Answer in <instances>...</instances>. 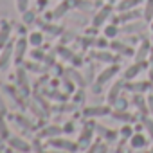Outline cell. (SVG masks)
<instances>
[{
  "instance_id": "obj_54",
  "label": "cell",
  "mask_w": 153,
  "mask_h": 153,
  "mask_svg": "<svg viewBox=\"0 0 153 153\" xmlns=\"http://www.w3.org/2000/svg\"><path fill=\"white\" fill-rule=\"evenodd\" d=\"M139 153H149V151H144V149H139Z\"/></svg>"
},
{
  "instance_id": "obj_52",
  "label": "cell",
  "mask_w": 153,
  "mask_h": 153,
  "mask_svg": "<svg viewBox=\"0 0 153 153\" xmlns=\"http://www.w3.org/2000/svg\"><path fill=\"white\" fill-rule=\"evenodd\" d=\"M115 153H126V151H124V148H123V146H121V148H119V149H117V151H115Z\"/></svg>"
},
{
  "instance_id": "obj_20",
  "label": "cell",
  "mask_w": 153,
  "mask_h": 153,
  "mask_svg": "<svg viewBox=\"0 0 153 153\" xmlns=\"http://www.w3.org/2000/svg\"><path fill=\"white\" fill-rule=\"evenodd\" d=\"M110 47H112V51H115V52H119L123 56H135L133 49L128 47V45H124V43H121V42H112Z\"/></svg>"
},
{
  "instance_id": "obj_26",
  "label": "cell",
  "mask_w": 153,
  "mask_h": 153,
  "mask_svg": "<svg viewBox=\"0 0 153 153\" xmlns=\"http://www.w3.org/2000/svg\"><path fill=\"white\" fill-rule=\"evenodd\" d=\"M112 106H114L112 110H128V106H130V101H128V97H126V96H123V94H121V96L117 97V101H115Z\"/></svg>"
},
{
  "instance_id": "obj_46",
  "label": "cell",
  "mask_w": 153,
  "mask_h": 153,
  "mask_svg": "<svg viewBox=\"0 0 153 153\" xmlns=\"http://www.w3.org/2000/svg\"><path fill=\"white\" fill-rule=\"evenodd\" d=\"M74 131V123H67L63 126V133H72Z\"/></svg>"
},
{
  "instance_id": "obj_19",
  "label": "cell",
  "mask_w": 153,
  "mask_h": 153,
  "mask_svg": "<svg viewBox=\"0 0 153 153\" xmlns=\"http://www.w3.org/2000/svg\"><path fill=\"white\" fill-rule=\"evenodd\" d=\"M110 115H112L114 119L121 121V123H133V121H135V115H131L128 110H112Z\"/></svg>"
},
{
  "instance_id": "obj_21",
  "label": "cell",
  "mask_w": 153,
  "mask_h": 153,
  "mask_svg": "<svg viewBox=\"0 0 153 153\" xmlns=\"http://www.w3.org/2000/svg\"><path fill=\"white\" fill-rule=\"evenodd\" d=\"M63 133V128L61 126H56V124H51L47 128H43L40 131V137H47V139H52V137H58Z\"/></svg>"
},
{
  "instance_id": "obj_9",
  "label": "cell",
  "mask_w": 153,
  "mask_h": 153,
  "mask_svg": "<svg viewBox=\"0 0 153 153\" xmlns=\"http://www.w3.org/2000/svg\"><path fill=\"white\" fill-rule=\"evenodd\" d=\"M131 105L139 110V114H140L142 117H146V115L149 114L148 101H146V97H144L142 94H133V96H131Z\"/></svg>"
},
{
  "instance_id": "obj_28",
  "label": "cell",
  "mask_w": 153,
  "mask_h": 153,
  "mask_svg": "<svg viewBox=\"0 0 153 153\" xmlns=\"http://www.w3.org/2000/svg\"><path fill=\"white\" fill-rule=\"evenodd\" d=\"M29 43H31L33 47H40V45L43 43V33H40V31L31 33V34H29Z\"/></svg>"
},
{
  "instance_id": "obj_37",
  "label": "cell",
  "mask_w": 153,
  "mask_h": 153,
  "mask_svg": "<svg viewBox=\"0 0 153 153\" xmlns=\"http://www.w3.org/2000/svg\"><path fill=\"white\" fill-rule=\"evenodd\" d=\"M45 56H47V54H45L40 47H34V49L31 51V58H33L34 61H43V59H45Z\"/></svg>"
},
{
  "instance_id": "obj_49",
  "label": "cell",
  "mask_w": 153,
  "mask_h": 153,
  "mask_svg": "<svg viewBox=\"0 0 153 153\" xmlns=\"http://www.w3.org/2000/svg\"><path fill=\"white\" fill-rule=\"evenodd\" d=\"M149 68H153V42H151V49H149Z\"/></svg>"
},
{
  "instance_id": "obj_18",
  "label": "cell",
  "mask_w": 153,
  "mask_h": 153,
  "mask_svg": "<svg viewBox=\"0 0 153 153\" xmlns=\"http://www.w3.org/2000/svg\"><path fill=\"white\" fill-rule=\"evenodd\" d=\"M16 79H18L20 90H22L25 96H29V83H27V76H25V68H24V67H18V68H16Z\"/></svg>"
},
{
  "instance_id": "obj_8",
  "label": "cell",
  "mask_w": 153,
  "mask_h": 153,
  "mask_svg": "<svg viewBox=\"0 0 153 153\" xmlns=\"http://www.w3.org/2000/svg\"><path fill=\"white\" fill-rule=\"evenodd\" d=\"M112 114V108L110 106H88L83 110V115L92 119V117H105V115H110Z\"/></svg>"
},
{
  "instance_id": "obj_39",
  "label": "cell",
  "mask_w": 153,
  "mask_h": 153,
  "mask_svg": "<svg viewBox=\"0 0 153 153\" xmlns=\"http://www.w3.org/2000/svg\"><path fill=\"white\" fill-rule=\"evenodd\" d=\"M27 7H29V0H16V9L20 13L27 11Z\"/></svg>"
},
{
  "instance_id": "obj_13",
  "label": "cell",
  "mask_w": 153,
  "mask_h": 153,
  "mask_svg": "<svg viewBox=\"0 0 153 153\" xmlns=\"http://www.w3.org/2000/svg\"><path fill=\"white\" fill-rule=\"evenodd\" d=\"M149 49H151V43L148 40H142L140 45H139V49H137V52H135V56H133V59L137 63L146 61V58H149Z\"/></svg>"
},
{
  "instance_id": "obj_17",
  "label": "cell",
  "mask_w": 153,
  "mask_h": 153,
  "mask_svg": "<svg viewBox=\"0 0 153 153\" xmlns=\"http://www.w3.org/2000/svg\"><path fill=\"white\" fill-rule=\"evenodd\" d=\"M9 38H11V24L2 20L0 22V49L9 42Z\"/></svg>"
},
{
  "instance_id": "obj_6",
  "label": "cell",
  "mask_w": 153,
  "mask_h": 153,
  "mask_svg": "<svg viewBox=\"0 0 153 153\" xmlns=\"http://www.w3.org/2000/svg\"><path fill=\"white\" fill-rule=\"evenodd\" d=\"M15 56V42L9 40L4 47H2V52H0V68H6L11 61V58Z\"/></svg>"
},
{
  "instance_id": "obj_14",
  "label": "cell",
  "mask_w": 153,
  "mask_h": 153,
  "mask_svg": "<svg viewBox=\"0 0 153 153\" xmlns=\"http://www.w3.org/2000/svg\"><path fill=\"white\" fill-rule=\"evenodd\" d=\"M90 56H92L96 61H103V63H115V61H117V58H115L112 52H108V51H103V49L92 51V52H90Z\"/></svg>"
},
{
  "instance_id": "obj_55",
  "label": "cell",
  "mask_w": 153,
  "mask_h": 153,
  "mask_svg": "<svg viewBox=\"0 0 153 153\" xmlns=\"http://www.w3.org/2000/svg\"><path fill=\"white\" fill-rule=\"evenodd\" d=\"M149 153H153V148H151V149H149Z\"/></svg>"
},
{
  "instance_id": "obj_10",
  "label": "cell",
  "mask_w": 153,
  "mask_h": 153,
  "mask_svg": "<svg viewBox=\"0 0 153 153\" xmlns=\"http://www.w3.org/2000/svg\"><path fill=\"white\" fill-rule=\"evenodd\" d=\"M128 144H130L131 149H144V148L148 146V137H146L144 133H140V131H135V133L130 137Z\"/></svg>"
},
{
  "instance_id": "obj_4",
  "label": "cell",
  "mask_w": 153,
  "mask_h": 153,
  "mask_svg": "<svg viewBox=\"0 0 153 153\" xmlns=\"http://www.w3.org/2000/svg\"><path fill=\"white\" fill-rule=\"evenodd\" d=\"M151 87H153V83L149 79H146V81H133L131 79V83L124 81V88L131 94H144L146 90H151Z\"/></svg>"
},
{
  "instance_id": "obj_7",
  "label": "cell",
  "mask_w": 153,
  "mask_h": 153,
  "mask_svg": "<svg viewBox=\"0 0 153 153\" xmlns=\"http://www.w3.org/2000/svg\"><path fill=\"white\" fill-rule=\"evenodd\" d=\"M110 15H112V6H110V4L103 6V7L96 13L94 20H92V25H94V27H101V25H103V24L110 18Z\"/></svg>"
},
{
  "instance_id": "obj_25",
  "label": "cell",
  "mask_w": 153,
  "mask_h": 153,
  "mask_svg": "<svg viewBox=\"0 0 153 153\" xmlns=\"http://www.w3.org/2000/svg\"><path fill=\"white\" fill-rule=\"evenodd\" d=\"M117 34H119V27H117V24H108V25H105V29H103V36H106V38L110 40V38H117Z\"/></svg>"
},
{
  "instance_id": "obj_11",
  "label": "cell",
  "mask_w": 153,
  "mask_h": 153,
  "mask_svg": "<svg viewBox=\"0 0 153 153\" xmlns=\"http://www.w3.org/2000/svg\"><path fill=\"white\" fill-rule=\"evenodd\" d=\"M144 68H146V61H142V63H137V61H135L133 65H130V67L124 70V81H131V79H135Z\"/></svg>"
},
{
  "instance_id": "obj_51",
  "label": "cell",
  "mask_w": 153,
  "mask_h": 153,
  "mask_svg": "<svg viewBox=\"0 0 153 153\" xmlns=\"http://www.w3.org/2000/svg\"><path fill=\"white\" fill-rule=\"evenodd\" d=\"M40 153H68V151H61V149H58V151H40Z\"/></svg>"
},
{
  "instance_id": "obj_3",
  "label": "cell",
  "mask_w": 153,
  "mask_h": 153,
  "mask_svg": "<svg viewBox=\"0 0 153 153\" xmlns=\"http://www.w3.org/2000/svg\"><path fill=\"white\" fill-rule=\"evenodd\" d=\"M94 131H96V123L90 121L83 126L81 133H79V139H78V144L79 148H88L92 144V137H94Z\"/></svg>"
},
{
  "instance_id": "obj_31",
  "label": "cell",
  "mask_w": 153,
  "mask_h": 153,
  "mask_svg": "<svg viewBox=\"0 0 153 153\" xmlns=\"http://www.w3.org/2000/svg\"><path fill=\"white\" fill-rule=\"evenodd\" d=\"M61 85H63V88L67 90V94H72L74 90H76V83L72 81V78L68 74H65L63 76V79H61Z\"/></svg>"
},
{
  "instance_id": "obj_27",
  "label": "cell",
  "mask_w": 153,
  "mask_h": 153,
  "mask_svg": "<svg viewBox=\"0 0 153 153\" xmlns=\"http://www.w3.org/2000/svg\"><path fill=\"white\" fill-rule=\"evenodd\" d=\"M0 139H4V140L9 139V128H7V124H6L4 112H0Z\"/></svg>"
},
{
  "instance_id": "obj_12",
  "label": "cell",
  "mask_w": 153,
  "mask_h": 153,
  "mask_svg": "<svg viewBox=\"0 0 153 153\" xmlns=\"http://www.w3.org/2000/svg\"><path fill=\"white\" fill-rule=\"evenodd\" d=\"M7 144H9L13 149L20 151V153H31V144L25 142V140L20 139V137H9V139H7Z\"/></svg>"
},
{
  "instance_id": "obj_5",
  "label": "cell",
  "mask_w": 153,
  "mask_h": 153,
  "mask_svg": "<svg viewBox=\"0 0 153 153\" xmlns=\"http://www.w3.org/2000/svg\"><path fill=\"white\" fill-rule=\"evenodd\" d=\"M27 43H29V38H24V36H20L15 42V56H13V59H15L16 65L22 63V59H24V56L27 52Z\"/></svg>"
},
{
  "instance_id": "obj_45",
  "label": "cell",
  "mask_w": 153,
  "mask_h": 153,
  "mask_svg": "<svg viewBox=\"0 0 153 153\" xmlns=\"http://www.w3.org/2000/svg\"><path fill=\"white\" fill-rule=\"evenodd\" d=\"M70 63H72L74 67H81V63H83V59H81V58H79L78 54H76V56L72 58V61H70Z\"/></svg>"
},
{
  "instance_id": "obj_50",
  "label": "cell",
  "mask_w": 153,
  "mask_h": 153,
  "mask_svg": "<svg viewBox=\"0 0 153 153\" xmlns=\"http://www.w3.org/2000/svg\"><path fill=\"white\" fill-rule=\"evenodd\" d=\"M36 6H38V9H43V7L47 6V0H38V2H36Z\"/></svg>"
},
{
  "instance_id": "obj_23",
  "label": "cell",
  "mask_w": 153,
  "mask_h": 153,
  "mask_svg": "<svg viewBox=\"0 0 153 153\" xmlns=\"http://www.w3.org/2000/svg\"><path fill=\"white\" fill-rule=\"evenodd\" d=\"M144 0H121L117 4V11H128V9H135L139 4H142Z\"/></svg>"
},
{
  "instance_id": "obj_38",
  "label": "cell",
  "mask_w": 153,
  "mask_h": 153,
  "mask_svg": "<svg viewBox=\"0 0 153 153\" xmlns=\"http://www.w3.org/2000/svg\"><path fill=\"white\" fill-rule=\"evenodd\" d=\"M94 47H97V49H106V47H110L108 38H106V36H103V38H94Z\"/></svg>"
},
{
  "instance_id": "obj_44",
  "label": "cell",
  "mask_w": 153,
  "mask_h": 153,
  "mask_svg": "<svg viewBox=\"0 0 153 153\" xmlns=\"http://www.w3.org/2000/svg\"><path fill=\"white\" fill-rule=\"evenodd\" d=\"M43 63H45V65H47V68H49L51 65H54V56H52V54H47V56H45V59H43Z\"/></svg>"
},
{
  "instance_id": "obj_34",
  "label": "cell",
  "mask_w": 153,
  "mask_h": 153,
  "mask_svg": "<svg viewBox=\"0 0 153 153\" xmlns=\"http://www.w3.org/2000/svg\"><path fill=\"white\" fill-rule=\"evenodd\" d=\"M22 22H24V25L34 24V22H36V13H34V11H31V9L24 11V13H22Z\"/></svg>"
},
{
  "instance_id": "obj_15",
  "label": "cell",
  "mask_w": 153,
  "mask_h": 153,
  "mask_svg": "<svg viewBox=\"0 0 153 153\" xmlns=\"http://www.w3.org/2000/svg\"><path fill=\"white\" fill-rule=\"evenodd\" d=\"M123 88H124V81H115V83L112 85V88L108 90V96H106V101H108L110 106H112V105L117 101V97L123 94Z\"/></svg>"
},
{
  "instance_id": "obj_29",
  "label": "cell",
  "mask_w": 153,
  "mask_h": 153,
  "mask_svg": "<svg viewBox=\"0 0 153 153\" xmlns=\"http://www.w3.org/2000/svg\"><path fill=\"white\" fill-rule=\"evenodd\" d=\"M56 52H58L63 59H67V61H72V58L76 56V54H74L70 49H67L65 45H58V47H56Z\"/></svg>"
},
{
  "instance_id": "obj_40",
  "label": "cell",
  "mask_w": 153,
  "mask_h": 153,
  "mask_svg": "<svg viewBox=\"0 0 153 153\" xmlns=\"http://www.w3.org/2000/svg\"><path fill=\"white\" fill-rule=\"evenodd\" d=\"M140 29H142V25H124L123 27V33H137Z\"/></svg>"
},
{
  "instance_id": "obj_1",
  "label": "cell",
  "mask_w": 153,
  "mask_h": 153,
  "mask_svg": "<svg viewBox=\"0 0 153 153\" xmlns=\"http://www.w3.org/2000/svg\"><path fill=\"white\" fill-rule=\"evenodd\" d=\"M119 70H121V67H119L117 63H110V67L103 68L101 74L97 76V79H96V87H94V90H99L103 85H106L110 79H114L115 76L119 74Z\"/></svg>"
},
{
  "instance_id": "obj_30",
  "label": "cell",
  "mask_w": 153,
  "mask_h": 153,
  "mask_svg": "<svg viewBox=\"0 0 153 153\" xmlns=\"http://www.w3.org/2000/svg\"><path fill=\"white\" fill-rule=\"evenodd\" d=\"M131 135H133V128H131V124H130V123H124L123 128L119 130V137H121L123 140H130Z\"/></svg>"
},
{
  "instance_id": "obj_41",
  "label": "cell",
  "mask_w": 153,
  "mask_h": 153,
  "mask_svg": "<svg viewBox=\"0 0 153 153\" xmlns=\"http://www.w3.org/2000/svg\"><path fill=\"white\" fill-rule=\"evenodd\" d=\"M83 101H85V92H83V88H81V90L76 92V96H74V103H83Z\"/></svg>"
},
{
  "instance_id": "obj_42",
  "label": "cell",
  "mask_w": 153,
  "mask_h": 153,
  "mask_svg": "<svg viewBox=\"0 0 153 153\" xmlns=\"http://www.w3.org/2000/svg\"><path fill=\"white\" fill-rule=\"evenodd\" d=\"M24 67H27L29 70H34V72H42V70H45V68H40V65H36V63H24Z\"/></svg>"
},
{
  "instance_id": "obj_47",
  "label": "cell",
  "mask_w": 153,
  "mask_h": 153,
  "mask_svg": "<svg viewBox=\"0 0 153 153\" xmlns=\"http://www.w3.org/2000/svg\"><path fill=\"white\" fill-rule=\"evenodd\" d=\"M146 101H148V108H149V112L153 114V92H151V94L146 97Z\"/></svg>"
},
{
  "instance_id": "obj_48",
  "label": "cell",
  "mask_w": 153,
  "mask_h": 153,
  "mask_svg": "<svg viewBox=\"0 0 153 153\" xmlns=\"http://www.w3.org/2000/svg\"><path fill=\"white\" fill-rule=\"evenodd\" d=\"M97 153H108V148H106V144H99V148H97Z\"/></svg>"
},
{
  "instance_id": "obj_35",
  "label": "cell",
  "mask_w": 153,
  "mask_h": 153,
  "mask_svg": "<svg viewBox=\"0 0 153 153\" xmlns=\"http://www.w3.org/2000/svg\"><path fill=\"white\" fill-rule=\"evenodd\" d=\"M142 124H144V130L148 133V137L153 140V117H142Z\"/></svg>"
},
{
  "instance_id": "obj_32",
  "label": "cell",
  "mask_w": 153,
  "mask_h": 153,
  "mask_svg": "<svg viewBox=\"0 0 153 153\" xmlns=\"http://www.w3.org/2000/svg\"><path fill=\"white\" fill-rule=\"evenodd\" d=\"M36 24H40L45 33H51V34H54V36L61 34V27H58V25H51V24H47V22H36Z\"/></svg>"
},
{
  "instance_id": "obj_33",
  "label": "cell",
  "mask_w": 153,
  "mask_h": 153,
  "mask_svg": "<svg viewBox=\"0 0 153 153\" xmlns=\"http://www.w3.org/2000/svg\"><path fill=\"white\" fill-rule=\"evenodd\" d=\"M142 18L146 22H151L153 20V0H146V7L142 11Z\"/></svg>"
},
{
  "instance_id": "obj_24",
  "label": "cell",
  "mask_w": 153,
  "mask_h": 153,
  "mask_svg": "<svg viewBox=\"0 0 153 153\" xmlns=\"http://www.w3.org/2000/svg\"><path fill=\"white\" fill-rule=\"evenodd\" d=\"M67 74L70 76V78H72V81H74L76 85H78V87H81V88H83V87L87 85V83H85V78H83V76H81L78 70H74V68H68V70H67Z\"/></svg>"
},
{
  "instance_id": "obj_2",
  "label": "cell",
  "mask_w": 153,
  "mask_h": 153,
  "mask_svg": "<svg viewBox=\"0 0 153 153\" xmlns=\"http://www.w3.org/2000/svg\"><path fill=\"white\" fill-rule=\"evenodd\" d=\"M47 144H49V146H52V148H56V149L68 151V153H76V151L79 149V144H78V142H72V140H68V139H59V135H58V137L49 139V140H47Z\"/></svg>"
},
{
  "instance_id": "obj_36",
  "label": "cell",
  "mask_w": 153,
  "mask_h": 153,
  "mask_svg": "<svg viewBox=\"0 0 153 153\" xmlns=\"http://www.w3.org/2000/svg\"><path fill=\"white\" fill-rule=\"evenodd\" d=\"M49 97H51V99H54V101L65 103V101L68 99V94H61V92H58V90H51V92H49Z\"/></svg>"
},
{
  "instance_id": "obj_43",
  "label": "cell",
  "mask_w": 153,
  "mask_h": 153,
  "mask_svg": "<svg viewBox=\"0 0 153 153\" xmlns=\"http://www.w3.org/2000/svg\"><path fill=\"white\" fill-rule=\"evenodd\" d=\"M99 144H101V142H97V140H96L94 144H90V146L87 148V153H97V148H99Z\"/></svg>"
},
{
  "instance_id": "obj_22",
  "label": "cell",
  "mask_w": 153,
  "mask_h": 153,
  "mask_svg": "<svg viewBox=\"0 0 153 153\" xmlns=\"http://www.w3.org/2000/svg\"><path fill=\"white\" fill-rule=\"evenodd\" d=\"M68 9H70V2H68V0H63V2H61V4H59V6H58V7H56L51 15H49V18L58 20V18H61V16H63Z\"/></svg>"
},
{
  "instance_id": "obj_53",
  "label": "cell",
  "mask_w": 153,
  "mask_h": 153,
  "mask_svg": "<svg viewBox=\"0 0 153 153\" xmlns=\"http://www.w3.org/2000/svg\"><path fill=\"white\" fill-rule=\"evenodd\" d=\"M149 27H151V33H153V20L149 22Z\"/></svg>"
},
{
  "instance_id": "obj_16",
  "label": "cell",
  "mask_w": 153,
  "mask_h": 153,
  "mask_svg": "<svg viewBox=\"0 0 153 153\" xmlns=\"http://www.w3.org/2000/svg\"><path fill=\"white\" fill-rule=\"evenodd\" d=\"M140 16H142V13H140V11H137V9L121 11V15L115 18V24H117V22H121V24H126V22H130V20H137V18H140Z\"/></svg>"
}]
</instances>
